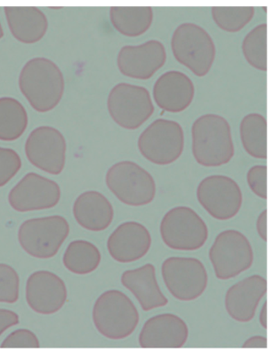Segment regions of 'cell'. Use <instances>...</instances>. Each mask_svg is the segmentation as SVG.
Wrapping results in <instances>:
<instances>
[{
	"mask_svg": "<svg viewBox=\"0 0 271 356\" xmlns=\"http://www.w3.org/2000/svg\"><path fill=\"white\" fill-rule=\"evenodd\" d=\"M101 254L96 246L85 240H76L68 245L63 257L67 269L78 275H86L99 267Z\"/></svg>",
	"mask_w": 271,
	"mask_h": 356,
	"instance_id": "cell-26",
	"label": "cell"
},
{
	"mask_svg": "<svg viewBox=\"0 0 271 356\" xmlns=\"http://www.w3.org/2000/svg\"><path fill=\"white\" fill-rule=\"evenodd\" d=\"M242 50L247 63L256 70L268 71V24L254 27L248 33L242 44Z\"/></svg>",
	"mask_w": 271,
	"mask_h": 356,
	"instance_id": "cell-28",
	"label": "cell"
},
{
	"mask_svg": "<svg viewBox=\"0 0 271 356\" xmlns=\"http://www.w3.org/2000/svg\"><path fill=\"white\" fill-rule=\"evenodd\" d=\"M268 293L267 279L254 275L237 282L227 290L225 309L233 320L247 323L256 316V310Z\"/></svg>",
	"mask_w": 271,
	"mask_h": 356,
	"instance_id": "cell-18",
	"label": "cell"
},
{
	"mask_svg": "<svg viewBox=\"0 0 271 356\" xmlns=\"http://www.w3.org/2000/svg\"><path fill=\"white\" fill-rule=\"evenodd\" d=\"M73 216L80 227L90 232H99L111 225L114 209L104 195L98 191H89L76 200Z\"/></svg>",
	"mask_w": 271,
	"mask_h": 356,
	"instance_id": "cell-22",
	"label": "cell"
},
{
	"mask_svg": "<svg viewBox=\"0 0 271 356\" xmlns=\"http://www.w3.org/2000/svg\"><path fill=\"white\" fill-rule=\"evenodd\" d=\"M107 108L114 122L128 130L140 128L155 112L146 88L124 82L112 88L107 98Z\"/></svg>",
	"mask_w": 271,
	"mask_h": 356,
	"instance_id": "cell-9",
	"label": "cell"
},
{
	"mask_svg": "<svg viewBox=\"0 0 271 356\" xmlns=\"http://www.w3.org/2000/svg\"><path fill=\"white\" fill-rule=\"evenodd\" d=\"M173 56L200 78L207 75L216 58L213 38L202 26L185 23L177 27L171 40Z\"/></svg>",
	"mask_w": 271,
	"mask_h": 356,
	"instance_id": "cell-4",
	"label": "cell"
},
{
	"mask_svg": "<svg viewBox=\"0 0 271 356\" xmlns=\"http://www.w3.org/2000/svg\"><path fill=\"white\" fill-rule=\"evenodd\" d=\"M193 154L200 165L220 167L235 155L231 126L216 114H205L195 120L192 127Z\"/></svg>",
	"mask_w": 271,
	"mask_h": 356,
	"instance_id": "cell-2",
	"label": "cell"
},
{
	"mask_svg": "<svg viewBox=\"0 0 271 356\" xmlns=\"http://www.w3.org/2000/svg\"><path fill=\"white\" fill-rule=\"evenodd\" d=\"M19 323V316L14 311L0 309V336L15 325Z\"/></svg>",
	"mask_w": 271,
	"mask_h": 356,
	"instance_id": "cell-34",
	"label": "cell"
},
{
	"mask_svg": "<svg viewBox=\"0 0 271 356\" xmlns=\"http://www.w3.org/2000/svg\"><path fill=\"white\" fill-rule=\"evenodd\" d=\"M3 35H4L3 29L1 23H0V40H1V38H3Z\"/></svg>",
	"mask_w": 271,
	"mask_h": 356,
	"instance_id": "cell-38",
	"label": "cell"
},
{
	"mask_svg": "<svg viewBox=\"0 0 271 356\" xmlns=\"http://www.w3.org/2000/svg\"><path fill=\"white\" fill-rule=\"evenodd\" d=\"M1 348H40V342L33 332L28 330H15L4 339Z\"/></svg>",
	"mask_w": 271,
	"mask_h": 356,
	"instance_id": "cell-32",
	"label": "cell"
},
{
	"mask_svg": "<svg viewBox=\"0 0 271 356\" xmlns=\"http://www.w3.org/2000/svg\"><path fill=\"white\" fill-rule=\"evenodd\" d=\"M243 147L254 158L268 159V122L261 114L251 113L243 118L241 124Z\"/></svg>",
	"mask_w": 271,
	"mask_h": 356,
	"instance_id": "cell-25",
	"label": "cell"
},
{
	"mask_svg": "<svg viewBox=\"0 0 271 356\" xmlns=\"http://www.w3.org/2000/svg\"><path fill=\"white\" fill-rule=\"evenodd\" d=\"M93 321L102 336L118 341L129 337L137 330L139 314L128 296L119 290L111 289L96 300Z\"/></svg>",
	"mask_w": 271,
	"mask_h": 356,
	"instance_id": "cell-3",
	"label": "cell"
},
{
	"mask_svg": "<svg viewBox=\"0 0 271 356\" xmlns=\"http://www.w3.org/2000/svg\"><path fill=\"white\" fill-rule=\"evenodd\" d=\"M260 324L265 330H268V301L263 306L261 313L259 315Z\"/></svg>",
	"mask_w": 271,
	"mask_h": 356,
	"instance_id": "cell-37",
	"label": "cell"
},
{
	"mask_svg": "<svg viewBox=\"0 0 271 356\" xmlns=\"http://www.w3.org/2000/svg\"><path fill=\"white\" fill-rule=\"evenodd\" d=\"M185 145L180 124L167 119H158L140 135L139 150L148 161L165 166L175 163L182 155Z\"/></svg>",
	"mask_w": 271,
	"mask_h": 356,
	"instance_id": "cell-8",
	"label": "cell"
},
{
	"mask_svg": "<svg viewBox=\"0 0 271 356\" xmlns=\"http://www.w3.org/2000/svg\"><path fill=\"white\" fill-rule=\"evenodd\" d=\"M19 276L14 268L0 264V303H15L19 300Z\"/></svg>",
	"mask_w": 271,
	"mask_h": 356,
	"instance_id": "cell-30",
	"label": "cell"
},
{
	"mask_svg": "<svg viewBox=\"0 0 271 356\" xmlns=\"http://www.w3.org/2000/svg\"><path fill=\"white\" fill-rule=\"evenodd\" d=\"M197 197L204 209L221 221L236 216L243 205L240 186L226 175H214L204 178L198 185Z\"/></svg>",
	"mask_w": 271,
	"mask_h": 356,
	"instance_id": "cell-12",
	"label": "cell"
},
{
	"mask_svg": "<svg viewBox=\"0 0 271 356\" xmlns=\"http://www.w3.org/2000/svg\"><path fill=\"white\" fill-rule=\"evenodd\" d=\"M189 339V327L183 319L173 314L151 317L139 337L142 348H182Z\"/></svg>",
	"mask_w": 271,
	"mask_h": 356,
	"instance_id": "cell-17",
	"label": "cell"
},
{
	"mask_svg": "<svg viewBox=\"0 0 271 356\" xmlns=\"http://www.w3.org/2000/svg\"><path fill=\"white\" fill-rule=\"evenodd\" d=\"M106 184L119 201L128 206L148 205L155 198L157 188L152 175L132 161L114 164L107 172Z\"/></svg>",
	"mask_w": 271,
	"mask_h": 356,
	"instance_id": "cell-5",
	"label": "cell"
},
{
	"mask_svg": "<svg viewBox=\"0 0 271 356\" xmlns=\"http://www.w3.org/2000/svg\"><path fill=\"white\" fill-rule=\"evenodd\" d=\"M268 339L262 336H254L249 338L243 344V348H268Z\"/></svg>",
	"mask_w": 271,
	"mask_h": 356,
	"instance_id": "cell-36",
	"label": "cell"
},
{
	"mask_svg": "<svg viewBox=\"0 0 271 356\" xmlns=\"http://www.w3.org/2000/svg\"><path fill=\"white\" fill-rule=\"evenodd\" d=\"M21 168V161L18 153L12 149L0 147V188L9 183Z\"/></svg>",
	"mask_w": 271,
	"mask_h": 356,
	"instance_id": "cell-31",
	"label": "cell"
},
{
	"mask_svg": "<svg viewBox=\"0 0 271 356\" xmlns=\"http://www.w3.org/2000/svg\"><path fill=\"white\" fill-rule=\"evenodd\" d=\"M161 275L173 297L181 301L197 300L208 287L207 270L195 257H169L162 263Z\"/></svg>",
	"mask_w": 271,
	"mask_h": 356,
	"instance_id": "cell-11",
	"label": "cell"
},
{
	"mask_svg": "<svg viewBox=\"0 0 271 356\" xmlns=\"http://www.w3.org/2000/svg\"><path fill=\"white\" fill-rule=\"evenodd\" d=\"M254 7H213V19L220 29L229 32L241 31L252 20Z\"/></svg>",
	"mask_w": 271,
	"mask_h": 356,
	"instance_id": "cell-29",
	"label": "cell"
},
{
	"mask_svg": "<svg viewBox=\"0 0 271 356\" xmlns=\"http://www.w3.org/2000/svg\"><path fill=\"white\" fill-rule=\"evenodd\" d=\"M27 125L28 116L24 106L15 98H0V140H18Z\"/></svg>",
	"mask_w": 271,
	"mask_h": 356,
	"instance_id": "cell-27",
	"label": "cell"
},
{
	"mask_svg": "<svg viewBox=\"0 0 271 356\" xmlns=\"http://www.w3.org/2000/svg\"><path fill=\"white\" fill-rule=\"evenodd\" d=\"M167 54L160 41L152 40L139 46L121 48L117 58L121 73L128 78L148 80L164 67Z\"/></svg>",
	"mask_w": 271,
	"mask_h": 356,
	"instance_id": "cell-15",
	"label": "cell"
},
{
	"mask_svg": "<svg viewBox=\"0 0 271 356\" xmlns=\"http://www.w3.org/2000/svg\"><path fill=\"white\" fill-rule=\"evenodd\" d=\"M61 188L53 180L33 172L26 174L10 191L9 204L19 212L51 209L58 204Z\"/></svg>",
	"mask_w": 271,
	"mask_h": 356,
	"instance_id": "cell-14",
	"label": "cell"
},
{
	"mask_svg": "<svg viewBox=\"0 0 271 356\" xmlns=\"http://www.w3.org/2000/svg\"><path fill=\"white\" fill-rule=\"evenodd\" d=\"M67 289L61 277L50 271H37L26 282V299L35 313L51 315L62 309L67 300Z\"/></svg>",
	"mask_w": 271,
	"mask_h": 356,
	"instance_id": "cell-16",
	"label": "cell"
},
{
	"mask_svg": "<svg viewBox=\"0 0 271 356\" xmlns=\"http://www.w3.org/2000/svg\"><path fill=\"white\" fill-rule=\"evenodd\" d=\"M110 19L115 29L127 37H139L148 31L154 20L150 7H112Z\"/></svg>",
	"mask_w": 271,
	"mask_h": 356,
	"instance_id": "cell-24",
	"label": "cell"
},
{
	"mask_svg": "<svg viewBox=\"0 0 271 356\" xmlns=\"http://www.w3.org/2000/svg\"><path fill=\"white\" fill-rule=\"evenodd\" d=\"M5 15L12 35L20 42L34 44L46 34L48 20L46 15L35 7H6Z\"/></svg>",
	"mask_w": 271,
	"mask_h": 356,
	"instance_id": "cell-23",
	"label": "cell"
},
{
	"mask_svg": "<svg viewBox=\"0 0 271 356\" xmlns=\"http://www.w3.org/2000/svg\"><path fill=\"white\" fill-rule=\"evenodd\" d=\"M152 243L150 233L143 224L126 222L119 225L107 240V250L119 263H131L148 254Z\"/></svg>",
	"mask_w": 271,
	"mask_h": 356,
	"instance_id": "cell-19",
	"label": "cell"
},
{
	"mask_svg": "<svg viewBox=\"0 0 271 356\" xmlns=\"http://www.w3.org/2000/svg\"><path fill=\"white\" fill-rule=\"evenodd\" d=\"M257 232L265 242H268V210H264L257 219Z\"/></svg>",
	"mask_w": 271,
	"mask_h": 356,
	"instance_id": "cell-35",
	"label": "cell"
},
{
	"mask_svg": "<svg viewBox=\"0 0 271 356\" xmlns=\"http://www.w3.org/2000/svg\"><path fill=\"white\" fill-rule=\"evenodd\" d=\"M121 283L134 295L145 312L161 308L169 303L157 281L155 267L150 263L124 272Z\"/></svg>",
	"mask_w": 271,
	"mask_h": 356,
	"instance_id": "cell-21",
	"label": "cell"
},
{
	"mask_svg": "<svg viewBox=\"0 0 271 356\" xmlns=\"http://www.w3.org/2000/svg\"><path fill=\"white\" fill-rule=\"evenodd\" d=\"M249 187L263 200H268V167L256 165L250 168L247 175Z\"/></svg>",
	"mask_w": 271,
	"mask_h": 356,
	"instance_id": "cell-33",
	"label": "cell"
},
{
	"mask_svg": "<svg viewBox=\"0 0 271 356\" xmlns=\"http://www.w3.org/2000/svg\"><path fill=\"white\" fill-rule=\"evenodd\" d=\"M209 259L216 277L229 280L252 266V245L245 234L236 229H227L216 238L209 250Z\"/></svg>",
	"mask_w": 271,
	"mask_h": 356,
	"instance_id": "cell-10",
	"label": "cell"
},
{
	"mask_svg": "<svg viewBox=\"0 0 271 356\" xmlns=\"http://www.w3.org/2000/svg\"><path fill=\"white\" fill-rule=\"evenodd\" d=\"M69 234L67 219L54 216L25 221L19 227L18 238L27 254L36 259H48L58 254Z\"/></svg>",
	"mask_w": 271,
	"mask_h": 356,
	"instance_id": "cell-7",
	"label": "cell"
},
{
	"mask_svg": "<svg viewBox=\"0 0 271 356\" xmlns=\"http://www.w3.org/2000/svg\"><path fill=\"white\" fill-rule=\"evenodd\" d=\"M21 94L37 112L51 111L62 99L64 75L58 65L46 58H35L21 69L19 79Z\"/></svg>",
	"mask_w": 271,
	"mask_h": 356,
	"instance_id": "cell-1",
	"label": "cell"
},
{
	"mask_svg": "<svg viewBox=\"0 0 271 356\" xmlns=\"http://www.w3.org/2000/svg\"><path fill=\"white\" fill-rule=\"evenodd\" d=\"M160 233L168 248L175 250H198L209 238V229L202 217L185 206L176 207L166 213Z\"/></svg>",
	"mask_w": 271,
	"mask_h": 356,
	"instance_id": "cell-6",
	"label": "cell"
},
{
	"mask_svg": "<svg viewBox=\"0 0 271 356\" xmlns=\"http://www.w3.org/2000/svg\"><path fill=\"white\" fill-rule=\"evenodd\" d=\"M153 96L157 106L162 111L181 113L191 105L195 86L186 74L177 70L168 71L156 81Z\"/></svg>",
	"mask_w": 271,
	"mask_h": 356,
	"instance_id": "cell-20",
	"label": "cell"
},
{
	"mask_svg": "<svg viewBox=\"0 0 271 356\" xmlns=\"http://www.w3.org/2000/svg\"><path fill=\"white\" fill-rule=\"evenodd\" d=\"M26 156L35 167L49 174H61L66 164L67 142L61 131L50 126L32 131L25 145Z\"/></svg>",
	"mask_w": 271,
	"mask_h": 356,
	"instance_id": "cell-13",
	"label": "cell"
}]
</instances>
